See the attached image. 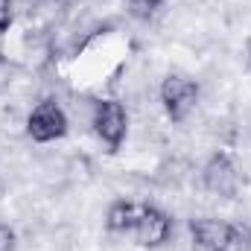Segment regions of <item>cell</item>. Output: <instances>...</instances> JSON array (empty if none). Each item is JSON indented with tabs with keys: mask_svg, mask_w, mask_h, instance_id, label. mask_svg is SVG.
Segmentation results:
<instances>
[{
	"mask_svg": "<svg viewBox=\"0 0 251 251\" xmlns=\"http://www.w3.org/2000/svg\"><path fill=\"white\" fill-rule=\"evenodd\" d=\"M199 102V82L184 73H170L161 82V105L173 123H184Z\"/></svg>",
	"mask_w": 251,
	"mask_h": 251,
	"instance_id": "obj_1",
	"label": "cell"
},
{
	"mask_svg": "<svg viewBox=\"0 0 251 251\" xmlns=\"http://www.w3.org/2000/svg\"><path fill=\"white\" fill-rule=\"evenodd\" d=\"M91 126H94V134L111 152L120 149L126 140V131H128V114H126L123 102H117V100H100V102H94Z\"/></svg>",
	"mask_w": 251,
	"mask_h": 251,
	"instance_id": "obj_2",
	"label": "cell"
},
{
	"mask_svg": "<svg viewBox=\"0 0 251 251\" xmlns=\"http://www.w3.org/2000/svg\"><path fill=\"white\" fill-rule=\"evenodd\" d=\"M26 134L35 143H53L67 134V114L56 100H41L29 117H26Z\"/></svg>",
	"mask_w": 251,
	"mask_h": 251,
	"instance_id": "obj_3",
	"label": "cell"
},
{
	"mask_svg": "<svg viewBox=\"0 0 251 251\" xmlns=\"http://www.w3.org/2000/svg\"><path fill=\"white\" fill-rule=\"evenodd\" d=\"M240 170L237 164L225 155V152H216L207 158V164L201 167V184L207 193L219 196V199H234L237 190H240Z\"/></svg>",
	"mask_w": 251,
	"mask_h": 251,
	"instance_id": "obj_4",
	"label": "cell"
},
{
	"mask_svg": "<svg viewBox=\"0 0 251 251\" xmlns=\"http://www.w3.org/2000/svg\"><path fill=\"white\" fill-rule=\"evenodd\" d=\"M131 234H134L137 246H143V249H158V246H164V243L170 240V234H173V219H170L167 210H161V207H155V204H143V207H140V216H137V225H134Z\"/></svg>",
	"mask_w": 251,
	"mask_h": 251,
	"instance_id": "obj_5",
	"label": "cell"
},
{
	"mask_svg": "<svg viewBox=\"0 0 251 251\" xmlns=\"http://www.w3.org/2000/svg\"><path fill=\"white\" fill-rule=\"evenodd\" d=\"M193 251H231V222L201 216L190 222Z\"/></svg>",
	"mask_w": 251,
	"mask_h": 251,
	"instance_id": "obj_6",
	"label": "cell"
},
{
	"mask_svg": "<svg viewBox=\"0 0 251 251\" xmlns=\"http://www.w3.org/2000/svg\"><path fill=\"white\" fill-rule=\"evenodd\" d=\"M140 207H143V204H134V201H128V199L111 201V207H108V213H105V228L114 231V234H128V231H134L137 216H140Z\"/></svg>",
	"mask_w": 251,
	"mask_h": 251,
	"instance_id": "obj_7",
	"label": "cell"
},
{
	"mask_svg": "<svg viewBox=\"0 0 251 251\" xmlns=\"http://www.w3.org/2000/svg\"><path fill=\"white\" fill-rule=\"evenodd\" d=\"M231 249L251 251V222H231Z\"/></svg>",
	"mask_w": 251,
	"mask_h": 251,
	"instance_id": "obj_8",
	"label": "cell"
},
{
	"mask_svg": "<svg viewBox=\"0 0 251 251\" xmlns=\"http://www.w3.org/2000/svg\"><path fill=\"white\" fill-rule=\"evenodd\" d=\"M164 3H167V0H128V15L146 21V18H152Z\"/></svg>",
	"mask_w": 251,
	"mask_h": 251,
	"instance_id": "obj_9",
	"label": "cell"
},
{
	"mask_svg": "<svg viewBox=\"0 0 251 251\" xmlns=\"http://www.w3.org/2000/svg\"><path fill=\"white\" fill-rule=\"evenodd\" d=\"M12 21H15V6H12V0H0V35L9 32Z\"/></svg>",
	"mask_w": 251,
	"mask_h": 251,
	"instance_id": "obj_10",
	"label": "cell"
},
{
	"mask_svg": "<svg viewBox=\"0 0 251 251\" xmlns=\"http://www.w3.org/2000/svg\"><path fill=\"white\" fill-rule=\"evenodd\" d=\"M15 246H18V234L0 222V251H15Z\"/></svg>",
	"mask_w": 251,
	"mask_h": 251,
	"instance_id": "obj_11",
	"label": "cell"
},
{
	"mask_svg": "<svg viewBox=\"0 0 251 251\" xmlns=\"http://www.w3.org/2000/svg\"><path fill=\"white\" fill-rule=\"evenodd\" d=\"M0 196H3V181H0Z\"/></svg>",
	"mask_w": 251,
	"mask_h": 251,
	"instance_id": "obj_12",
	"label": "cell"
},
{
	"mask_svg": "<svg viewBox=\"0 0 251 251\" xmlns=\"http://www.w3.org/2000/svg\"><path fill=\"white\" fill-rule=\"evenodd\" d=\"M249 56H251V47H249Z\"/></svg>",
	"mask_w": 251,
	"mask_h": 251,
	"instance_id": "obj_13",
	"label": "cell"
}]
</instances>
